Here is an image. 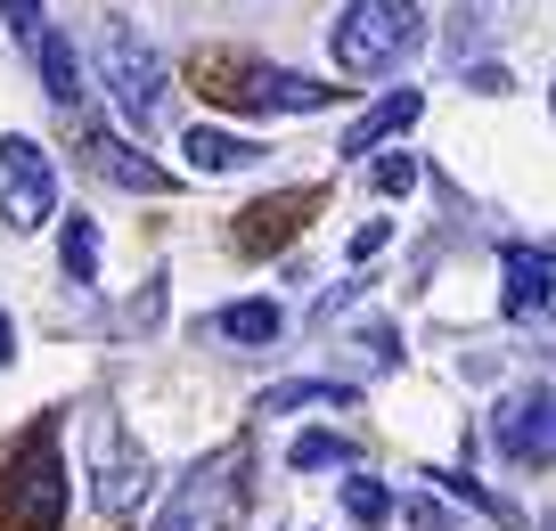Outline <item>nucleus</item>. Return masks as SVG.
Instances as JSON below:
<instances>
[{"instance_id":"obj_1","label":"nucleus","mask_w":556,"mask_h":531,"mask_svg":"<svg viewBox=\"0 0 556 531\" xmlns=\"http://www.w3.org/2000/svg\"><path fill=\"white\" fill-rule=\"evenodd\" d=\"M245 507H254V450L222 442V450H205V458L164 491V507H156L148 531H238Z\"/></svg>"},{"instance_id":"obj_2","label":"nucleus","mask_w":556,"mask_h":531,"mask_svg":"<svg viewBox=\"0 0 556 531\" xmlns=\"http://www.w3.org/2000/svg\"><path fill=\"white\" fill-rule=\"evenodd\" d=\"M99 74H106V99L131 131H156L164 123V90H173V66L131 17H106L99 25Z\"/></svg>"},{"instance_id":"obj_3","label":"nucleus","mask_w":556,"mask_h":531,"mask_svg":"<svg viewBox=\"0 0 556 531\" xmlns=\"http://www.w3.org/2000/svg\"><path fill=\"white\" fill-rule=\"evenodd\" d=\"M417 41H426L417 0H344V17L328 25V50L344 74H393Z\"/></svg>"},{"instance_id":"obj_4","label":"nucleus","mask_w":556,"mask_h":531,"mask_svg":"<svg viewBox=\"0 0 556 531\" xmlns=\"http://www.w3.org/2000/svg\"><path fill=\"white\" fill-rule=\"evenodd\" d=\"M148 482H156L148 450L131 442V426H123L115 409H99L90 417V507L115 523V515H131L139 498H148Z\"/></svg>"},{"instance_id":"obj_5","label":"nucleus","mask_w":556,"mask_h":531,"mask_svg":"<svg viewBox=\"0 0 556 531\" xmlns=\"http://www.w3.org/2000/svg\"><path fill=\"white\" fill-rule=\"evenodd\" d=\"M66 507V466H58V433L34 426L9 458V531H58Z\"/></svg>"},{"instance_id":"obj_6","label":"nucleus","mask_w":556,"mask_h":531,"mask_svg":"<svg viewBox=\"0 0 556 531\" xmlns=\"http://www.w3.org/2000/svg\"><path fill=\"white\" fill-rule=\"evenodd\" d=\"M491 442H500L507 466H556V393L540 377L507 384L491 401Z\"/></svg>"},{"instance_id":"obj_7","label":"nucleus","mask_w":556,"mask_h":531,"mask_svg":"<svg viewBox=\"0 0 556 531\" xmlns=\"http://www.w3.org/2000/svg\"><path fill=\"white\" fill-rule=\"evenodd\" d=\"M50 213H58V164L25 131H9L0 139V222L25 238V229H41Z\"/></svg>"},{"instance_id":"obj_8","label":"nucleus","mask_w":556,"mask_h":531,"mask_svg":"<svg viewBox=\"0 0 556 531\" xmlns=\"http://www.w3.org/2000/svg\"><path fill=\"white\" fill-rule=\"evenodd\" d=\"M500 311L516 327H548L556 319V245H507V262H500Z\"/></svg>"},{"instance_id":"obj_9","label":"nucleus","mask_w":556,"mask_h":531,"mask_svg":"<svg viewBox=\"0 0 556 531\" xmlns=\"http://www.w3.org/2000/svg\"><path fill=\"white\" fill-rule=\"evenodd\" d=\"M9 9V25H17V41L34 50V66H41V90H50L58 106H83V66H74V41L58 34L50 17H41L34 0H0Z\"/></svg>"},{"instance_id":"obj_10","label":"nucleus","mask_w":556,"mask_h":531,"mask_svg":"<svg viewBox=\"0 0 556 531\" xmlns=\"http://www.w3.org/2000/svg\"><path fill=\"white\" fill-rule=\"evenodd\" d=\"M222 99L254 106V115H319V106H336V90L287 66H238V90H222Z\"/></svg>"},{"instance_id":"obj_11","label":"nucleus","mask_w":556,"mask_h":531,"mask_svg":"<svg viewBox=\"0 0 556 531\" xmlns=\"http://www.w3.org/2000/svg\"><path fill=\"white\" fill-rule=\"evenodd\" d=\"M83 155H90L99 180H115V189H131V197H164L173 189V172L148 164V155H139L131 139H115V131H83Z\"/></svg>"},{"instance_id":"obj_12","label":"nucleus","mask_w":556,"mask_h":531,"mask_svg":"<svg viewBox=\"0 0 556 531\" xmlns=\"http://www.w3.org/2000/svg\"><path fill=\"white\" fill-rule=\"evenodd\" d=\"M417 115H426V90H384V99H377V106H368V115L344 131V155H377L384 139H401Z\"/></svg>"},{"instance_id":"obj_13","label":"nucleus","mask_w":556,"mask_h":531,"mask_svg":"<svg viewBox=\"0 0 556 531\" xmlns=\"http://www.w3.org/2000/svg\"><path fill=\"white\" fill-rule=\"evenodd\" d=\"M361 401V384L344 377H295V384H270V393L254 401V417H295V409H352Z\"/></svg>"},{"instance_id":"obj_14","label":"nucleus","mask_w":556,"mask_h":531,"mask_svg":"<svg viewBox=\"0 0 556 531\" xmlns=\"http://www.w3.org/2000/svg\"><path fill=\"white\" fill-rule=\"evenodd\" d=\"M180 155H189V172H245V164H262V139H245V131H213V123H197L189 139H180Z\"/></svg>"},{"instance_id":"obj_15","label":"nucleus","mask_w":556,"mask_h":531,"mask_svg":"<svg viewBox=\"0 0 556 531\" xmlns=\"http://www.w3.org/2000/svg\"><path fill=\"white\" fill-rule=\"evenodd\" d=\"M278 327H287V311L278 303H229V311H213V336H229V343H278Z\"/></svg>"},{"instance_id":"obj_16","label":"nucleus","mask_w":556,"mask_h":531,"mask_svg":"<svg viewBox=\"0 0 556 531\" xmlns=\"http://www.w3.org/2000/svg\"><path fill=\"white\" fill-rule=\"evenodd\" d=\"M58 262H66L74 287H99V222H83V213H74L66 238H58Z\"/></svg>"},{"instance_id":"obj_17","label":"nucleus","mask_w":556,"mask_h":531,"mask_svg":"<svg viewBox=\"0 0 556 531\" xmlns=\"http://www.w3.org/2000/svg\"><path fill=\"white\" fill-rule=\"evenodd\" d=\"M344 515H352L361 531H384V523H393V491H384L377 475H352V482H344Z\"/></svg>"},{"instance_id":"obj_18","label":"nucleus","mask_w":556,"mask_h":531,"mask_svg":"<svg viewBox=\"0 0 556 531\" xmlns=\"http://www.w3.org/2000/svg\"><path fill=\"white\" fill-rule=\"evenodd\" d=\"M287 466H295V475H328V466H352V442H344V433H303V442L287 450Z\"/></svg>"},{"instance_id":"obj_19","label":"nucleus","mask_w":556,"mask_h":531,"mask_svg":"<svg viewBox=\"0 0 556 531\" xmlns=\"http://www.w3.org/2000/svg\"><path fill=\"white\" fill-rule=\"evenodd\" d=\"M426 482H434V491H451V498H458V507H475V515H491V523H516V507H507V498H500V491H483V482H475V475H426Z\"/></svg>"},{"instance_id":"obj_20","label":"nucleus","mask_w":556,"mask_h":531,"mask_svg":"<svg viewBox=\"0 0 556 531\" xmlns=\"http://www.w3.org/2000/svg\"><path fill=\"white\" fill-rule=\"evenodd\" d=\"M368 180H377V197H409V189H417V155H409V148L377 155V164H368Z\"/></svg>"},{"instance_id":"obj_21","label":"nucleus","mask_w":556,"mask_h":531,"mask_svg":"<svg viewBox=\"0 0 556 531\" xmlns=\"http://www.w3.org/2000/svg\"><path fill=\"white\" fill-rule=\"evenodd\" d=\"M401 515H409V531H458V523H451V515H442L426 491H409V498H401Z\"/></svg>"},{"instance_id":"obj_22","label":"nucleus","mask_w":556,"mask_h":531,"mask_svg":"<svg viewBox=\"0 0 556 531\" xmlns=\"http://www.w3.org/2000/svg\"><path fill=\"white\" fill-rule=\"evenodd\" d=\"M384 238H393V222H361V229H352V262L384 254Z\"/></svg>"},{"instance_id":"obj_23","label":"nucleus","mask_w":556,"mask_h":531,"mask_svg":"<svg viewBox=\"0 0 556 531\" xmlns=\"http://www.w3.org/2000/svg\"><path fill=\"white\" fill-rule=\"evenodd\" d=\"M361 343H368V361H377V368H393V361H401V352H393V343H401V336H393V327H384V319H377V327H368V336H361Z\"/></svg>"},{"instance_id":"obj_24","label":"nucleus","mask_w":556,"mask_h":531,"mask_svg":"<svg viewBox=\"0 0 556 531\" xmlns=\"http://www.w3.org/2000/svg\"><path fill=\"white\" fill-rule=\"evenodd\" d=\"M467 90H483V99H500V90H507V66H467Z\"/></svg>"},{"instance_id":"obj_25","label":"nucleus","mask_w":556,"mask_h":531,"mask_svg":"<svg viewBox=\"0 0 556 531\" xmlns=\"http://www.w3.org/2000/svg\"><path fill=\"white\" fill-rule=\"evenodd\" d=\"M17 361V327H9V311H0V368Z\"/></svg>"},{"instance_id":"obj_26","label":"nucleus","mask_w":556,"mask_h":531,"mask_svg":"<svg viewBox=\"0 0 556 531\" xmlns=\"http://www.w3.org/2000/svg\"><path fill=\"white\" fill-rule=\"evenodd\" d=\"M540 384L556 393V343H540Z\"/></svg>"},{"instance_id":"obj_27","label":"nucleus","mask_w":556,"mask_h":531,"mask_svg":"<svg viewBox=\"0 0 556 531\" xmlns=\"http://www.w3.org/2000/svg\"><path fill=\"white\" fill-rule=\"evenodd\" d=\"M548 106H556V90H548Z\"/></svg>"}]
</instances>
